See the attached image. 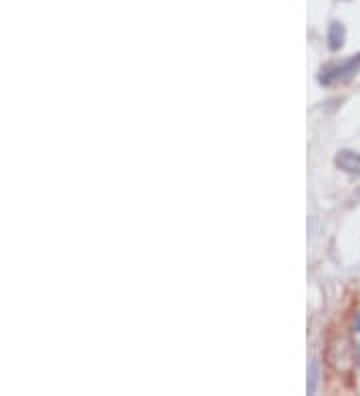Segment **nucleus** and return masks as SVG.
I'll return each instance as SVG.
<instances>
[{
    "label": "nucleus",
    "mask_w": 360,
    "mask_h": 396,
    "mask_svg": "<svg viewBox=\"0 0 360 396\" xmlns=\"http://www.w3.org/2000/svg\"><path fill=\"white\" fill-rule=\"evenodd\" d=\"M358 364H360V344H358Z\"/></svg>",
    "instance_id": "7"
},
{
    "label": "nucleus",
    "mask_w": 360,
    "mask_h": 396,
    "mask_svg": "<svg viewBox=\"0 0 360 396\" xmlns=\"http://www.w3.org/2000/svg\"><path fill=\"white\" fill-rule=\"evenodd\" d=\"M336 166L348 174H356L360 176V154L354 150H340L336 158H334Z\"/></svg>",
    "instance_id": "3"
},
{
    "label": "nucleus",
    "mask_w": 360,
    "mask_h": 396,
    "mask_svg": "<svg viewBox=\"0 0 360 396\" xmlns=\"http://www.w3.org/2000/svg\"><path fill=\"white\" fill-rule=\"evenodd\" d=\"M354 328H356V332H360V314H356V320H354Z\"/></svg>",
    "instance_id": "6"
},
{
    "label": "nucleus",
    "mask_w": 360,
    "mask_h": 396,
    "mask_svg": "<svg viewBox=\"0 0 360 396\" xmlns=\"http://www.w3.org/2000/svg\"><path fill=\"white\" fill-rule=\"evenodd\" d=\"M326 360L336 372H348L354 364V348L346 332H336L328 342Z\"/></svg>",
    "instance_id": "1"
},
{
    "label": "nucleus",
    "mask_w": 360,
    "mask_h": 396,
    "mask_svg": "<svg viewBox=\"0 0 360 396\" xmlns=\"http://www.w3.org/2000/svg\"><path fill=\"white\" fill-rule=\"evenodd\" d=\"M344 44V26L340 22H332L328 26V46L338 50Z\"/></svg>",
    "instance_id": "4"
},
{
    "label": "nucleus",
    "mask_w": 360,
    "mask_h": 396,
    "mask_svg": "<svg viewBox=\"0 0 360 396\" xmlns=\"http://www.w3.org/2000/svg\"><path fill=\"white\" fill-rule=\"evenodd\" d=\"M316 380H318L316 362H310V374H308V394H312V392L316 390Z\"/></svg>",
    "instance_id": "5"
},
{
    "label": "nucleus",
    "mask_w": 360,
    "mask_h": 396,
    "mask_svg": "<svg viewBox=\"0 0 360 396\" xmlns=\"http://www.w3.org/2000/svg\"><path fill=\"white\" fill-rule=\"evenodd\" d=\"M360 68V54H356V56H350L346 62H342V64H334V66H326L322 72H320V76H318V82L320 84H332V82H336V80H342V78H348V76H352L356 70Z\"/></svg>",
    "instance_id": "2"
}]
</instances>
